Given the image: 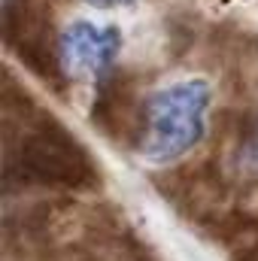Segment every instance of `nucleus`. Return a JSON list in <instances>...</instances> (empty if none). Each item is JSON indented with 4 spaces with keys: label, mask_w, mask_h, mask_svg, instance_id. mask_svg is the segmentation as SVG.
Masks as SVG:
<instances>
[{
    "label": "nucleus",
    "mask_w": 258,
    "mask_h": 261,
    "mask_svg": "<svg viewBox=\"0 0 258 261\" xmlns=\"http://www.w3.org/2000/svg\"><path fill=\"white\" fill-rule=\"evenodd\" d=\"M213 88L203 79H179L155 88L134 122V149L149 164H176L207 137Z\"/></svg>",
    "instance_id": "1"
},
{
    "label": "nucleus",
    "mask_w": 258,
    "mask_h": 261,
    "mask_svg": "<svg viewBox=\"0 0 258 261\" xmlns=\"http://www.w3.org/2000/svg\"><path fill=\"white\" fill-rule=\"evenodd\" d=\"M6 182L37 189H94L97 167L85 146L52 116L31 125L6 155Z\"/></svg>",
    "instance_id": "2"
},
{
    "label": "nucleus",
    "mask_w": 258,
    "mask_h": 261,
    "mask_svg": "<svg viewBox=\"0 0 258 261\" xmlns=\"http://www.w3.org/2000/svg\"><path fill=\"white\" fill-rule=\"evenodd\" d=\"M119 52H122V34L113 24H94L79 18L58 34V55L64 73L76 79H88L94 85L113 76Z\"/></svg>",
    "instance_id": "3"
},
{
    "label": "nucleus",
    "mask_w": 258,
    "mask_h": 261,
    "mask_svg": "<svg viewBox=\"0 0 258 261\" xmlns=\"http://www.w3.org/2000/svg\"><path fill=\"white\" fill-rule=\"evenodd\" d=\"M234 167L240 176L258 179V110L240 128L237 146H234Z\"/></svg>",
    "instance_id": "4"
},
{
    "label": "nucleus",
    "mask_w": 258,
    "mask_h": 261,
    "mask_svg": "<svg viewBox=\"0 0 258 261\" xmlns=\"http://www.w3.org/2000/svg\"><path fill=\"white\" fill-rule=\"evenodd\" d=\"M82 3H88L94 9H116V6H128L134 0H82Z\"/></svg>",
    "instance_id": "5"
}]
</instances>
